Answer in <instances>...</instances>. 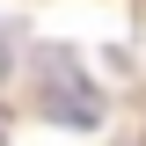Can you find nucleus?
I'll return each mask as SVG.
<instances>
[{
	"label": "nucleus",
	"instance_id": "obj_1",
	"mask_svg": "<svg viewBox=\"0 0 146 146\" xmlns=\"http://www.w3.org/2000/svg\"><path fill=\"white\" fill-rule=\"evenodd\" d=\"M0 73H7V44H0Z\"/></svg>",
	"mask_w": 146,
	"mask_h": 146
}]
</instances>
